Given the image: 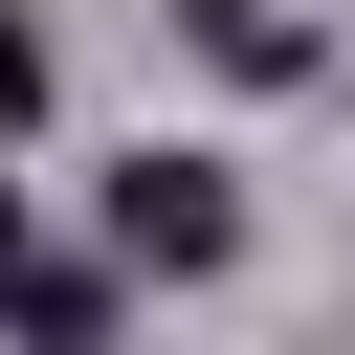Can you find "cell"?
Wrapping results in <instances>:
<instances>
[{
	"label": "cell",
	"instance_id": "cell-2",
	"mask_svg": "<svg viewBox=\"0 0 355 355\" xmlns=\"http://www.w3.org/2000/svg\"><path fill=\"white\" fill-rule=\"evenodd\" d=\"M0 355H111V288L22 244V266H0Z\"/></svg>",
	"mask_w": 355,
	"mask_h": 355
},
{
	"label": "cell",
	"instance_id": "cell-3",
	"mask_svg": "<svg viewBox=\"0 0 355 355\" xmlns=\"http://www.w3.org/2000/svg\"><path fill=\"white\" fill-rule=\"evenodd\" d=\"M22 133H44V22L0 0V155H22Z\"/></svg>",
	"mask_w": 355,
	"mask_h": 355
},
{
	"label": "cell",
	"instance_id": "cell-4",
	"mask_svg": "<svg viewBox=\"0 0 355 355\" xmlns=\"http://www.w3.org/2000/svg\"><path fill=\"white\" fill-rule=\"evenodd\" d=\"M0 266H22V178H0Z\"/></svg>",
	"mask_w": 355,
	"mask_h": 355
},
{
	"label": "cell",
	"instance_id": "cell-1",
	"mask_svg": "<svg viewBox=\"0 0 355 355\" xmlns=\"http://www.w3.org/2000/svg\"><path fill=\"white\" fill-rule=\"evenodd\" d=\"M222 244H244V200H222V155H111V266H178V288H200Z\"/></svg>",
	"mask_w": 355,
	"mask_h": 355
}]
</instances>
